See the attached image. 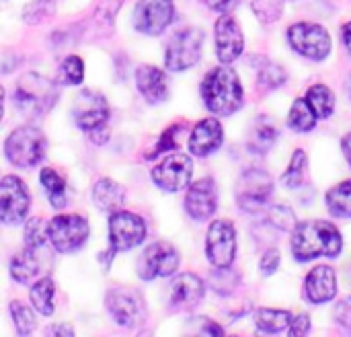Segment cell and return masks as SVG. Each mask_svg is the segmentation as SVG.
<instances>
[{
    "instance_id": "cell-1",
    "label": "cell",
    "mask_w": 351,
    "mask_h": 337,
    "mask_svg": "<svg viewBox=\"0 0 351 337\" xmlns=\"http://www.w3.org/2000/svg\"><path fill=\"white\" fill-rule=\"evenodd\" d=\"M343 239L335 224L327 220H306L294 229L292 253L298 262H311L317 257H337L341 253Z\"/></svg>"
},
{
    "instance_id": "cell-2",
    "label": "cell",
    "mask_w": 351,
    "mask_h": 337,
    "mask_svg": "<svg viewBox=\"0 0 351 337\" xmlns=\"http://www.w3.org/2000/svg\"><path fill=\"white\" fill-rule=\"evenodd\" d=\"M202 97L206 107L216 115H230L243 107V86L234 70L214 68L202 82Z\"/></svg>"
},
{
    "instance_id": "cell-3",
    "label": "cell",
    "mask_w": 351,
    "mask_h": 337,
    "mask_svg": "<svg viewBox=\"0 0 351 337\" xmlns=\"http://www.w3.org/2000/svg\"><path fill=\"white\" fill-rule=\"evenodd\" d=\"M45 146L47 142L41 130L25 126V128L14 130L6 138L4 152L12 165L27 169V167H35L37 163H41V159L45 156Z\"/></svg>"
},
{
    "instance_id": "cell-4",
    "label": "cell",
    "mask_w": 351,
    "mask_h": 337,
    "mask_svg": "<svg viewBox=\"0 0 351 337\" xmlns=\"http://www.w3.org/2000/svg\"><path fill=\"white\" fill-rule=\"evenodd\" d=\"M19 111L27 115H37L47 111L56 101V89L49 80L39 74H27L21 78L14 95H12Z\"/></svg>"
},
{
    "instance_id": "cell-5",
    "label": "cell",
    "mask_w": 351,
    "mask_h": 337,
    "mask_svg": "<svg viewBox=\"0 0 351 337\" xmlns=\"http://www.w3.org/2000/svg\"><path fill=\"white\" fill-rule=\"evenodd\" d=\"M47 239L58 253H74L88 239V222L78 214L56 216L47 224Z\"/></svg>"
},
{
    "instance_id": "cell-6",
    "label": "cell",
    "mask_w": 351,
    "mask_h": 337,
    "mask_svg": "<svg viewBox=\"0 0 351 337\" xmlns=\"http://www.w3.org/2000/svg\"><path fill=\"white\" fill-rule=\"evenodd\" d=\"M204 45V33L199 29H183L167 45L165 64L171 72H181L197 64L202 56Z\"/></svg>"
},
{
    "instance_id": "cell-7",
    "label": "cell",
    "mask_w": 351,
    "mask_h": 337,
    "mask_svg": "<svg viewBox=\"0 0 351 337\" xmlns=\"http://www.w3.org/2000/svg\"><path fill=\"white\" fill-rule=\"evenodd\" d=\"M290 45L308 60H325L331 51V37L325 27L315 23H294L288 29Z\"/></svg>"
},
{
    "instance_id": "cell-8",
    "label": "cell",
    "mask_w": 351,
    "mask_h": 337,
    "mask_svg": "<svg viewBox=\"0 0 351 337\" xmlns=\"http://www.w3.org/2000/svg\"><path fill=\"white\" fill-rule=\"evenodd\" d=\"M29 206L31 196L27 185L14 175L4 177L0 181V222L8 226L21 224L29 214Z\"/></svg>"
},
{
    "instance_id": "cell-9",
    "label": "cell",
    "mask_w": 351,
    "mask_h": 337,
    "mask_svg": "<svg viewBox=\"0 0 351 337\" xmlns=\"http://www.w3.org/2000/svg\"><path fill=\"white\" fill-rule=\"evenodd\" d=\"M72 115L74 121L80 130H84L86 134L99 128H105L107 119H109V105L107 99L93 91V89H84L76 95L74 105H72Z\"/></svg>"
},
{
    "instance_id": "cell-10",
    "label": "cell",
    "mask_w": 351,
    "mask_h": 337,
    "mask_svg": "<svg viewBox=\"0 0 351 337\" xmlns=\"http://www.w3.org/2000/svg\"><path fill=\"white\" fill-rule=\"evenodd\" d=\"M206 253L214 268H230L237 255V231L228 220H214L208 231Z\"/></svg>"
},
{
    "instance_id": "cell-11",
    "label": "cell",
    "mask_w": 351,
    "mask_h": 337,
    "mask_svg": "<svg viewBox=\"0 0 351 337\" xmlns=\"http://www.w3.org/2000/svg\"><path fill=\"white\" fill-rule=\"evenodd\" d=\"M146 239V224L138 214L113 212L109 220V241L113 251H128L138 247Z\"/></svg>"
},
{
    "instance_id": "cell-12",
    "label": "cell",
    "mask_w": 351,
    "mask_h": 337,
    "mask_svg": "<svg viewBox=\"0 0 351 337\" xmlns=\"http://www.w3.org/2000/svg\"><path fill=\"white\" fill-rule=\"evenodd\" d=\"M179 268V253L169 243H152L138 259V276L142 280L167 278Z\"/></svg>"
},
{
    "instance_id": "cell-13",
    "label": "cell",
    "mask_w": 351,
    "mask_h": 337,
    "mask_svg": "<svg viewBox=\"0 0 351 337\" xmlns=\"http://www.w3.org/2000/svg\"><path fill=\"white\" fill-rule=\"evenodd\" d=\"M193 175V163L187 154H169L160 165L152 169V181L165 191H181L189 187Z\"/></svg>"
},
{
    "instance_id": "cell-14",
    "label": "cell",
    "mask_w": 351,
    "mask_h": 337,
    "mask_svg": "<svg viewBox=\"0 0 351 337\" xmlns=\"http://www.w3.org/2000/svg\"><path fill=\"white\" fill-rule=\"evenodd\" d=\"M271 191H274L271 177L265 171L253 169L241 177L237 185V202L245 212H257L267 204Z\"/></svg>"
},
{
    "instance_id": "cell-15",
    "label": "cell",
    "mask_w": 351,
    "mask_h": 337,
    "mask_svg": "<svg viewBox=\"0 0 351 337\" xmlns=\"http://www.w3.org/2000/svg\"><path fill=\"white\" fill-rule=\"evenodd\" d=\"M173 14V0H140L134 10V25L146 35H158L171 25Z\"/></svg>"
},
{
    "instance_id": "cell-16",
    "label": "cell",
    "mask_w": 351,
    "mask_h": 337,
    "mask_svg": "<svg viewBox=\"0 0 351 337\" xmlns=\"http://www.w3.org/2000/svg\"><path fill=\"white\" fill-rule=\"evenodd\" d=\"M107 311L111 313L113 321L121 327H136L142 323L144 307L140 297L130 288H115L105 299Z\"/></svg>"
},
{
    "instance_id": "cell-17",
    "label": "cell",
    "mask_w": 351,
    "mask_h": 337,
    "mask_svg": "<svg viewBox=\"0 0 351 337\" xmlns=\"http://www.w3.org/2000/svg\"><path fill=\"white\" fill-rule=\"evenodd\" d=\"M245 47V37L243 31L239 27V23L224 14L218 19L216 23V56L222 64H230L234 62Z\"/></svg>"
},
{
    "instance_id": "cell-18",
    "label": "cell",
    "mask_w": 351,
    "mask_h": 337,
    "mask_svg": "<svg viewBox=\"0 0 351 337\" xmlns=\"http://www.w3.org/2000/svg\"><path fill=\"white\" fill-rule=\"evenodd\" d=\"M218 189L212 179H199L189 185L185 196V210L193 220H206L216 212Z\"/></svg>"
},
{
    "instance_id": "cell-19",
    "label": "cell",
    "mask_w": 351,
    "mask_h": 337,
    "mask_svg": "<svg viewBox=\"0 0 351 337\" xmlns=\"http://www.w3.org/2000/svg\"><path fill=\"white\" fill-rule=\"evenodd\" d=\"M222 136H224V130H222L220 121H216L212 117L210 119H202L191 130V136H189V152L195 154V156H210L214 150L220 148Z\"/></svg>"
},
{
    "instance_id": "cell-20",
    "label": "cell",
    "mask_w": 351,
    "mask_h": 337,
    "mask_svg": "<svg viewBox=\"0 0 351 337\" xmlns=\"http://www.w3.org/2000/svg\"><path fill=\"white\" fill-rule=\"evenodd\" d=\"M306 297L311 303L315 305H323L335 299L337 294V278H335V270L329 266H319L315 270H311V274L306 276V284H304Z\"/></svg>"
},
{
    "instance_id": "cell-21",
    "label": "cell",
    "mask_w": 351,
    "mask_h": 337,
    "mask_svg": "<svg viewBox=\"0 0 351 337\" xmlns=\"http://www.w3.org/2000/svg\"><path fill=\"white\" fill-rule=\"evenodd\" d=\"M204 299V282L195 274H181L171 284V303L175 309H193Z\"/></svg>"
},
{
    "instance_id": "cell-22",
    "label": "cell",
    "mask_w": 351,
    "mask_h": 337,
    "mask_svg": "<svg viewBox=\"0 0 351 337\" xmlns=\"http://www.w3.org/2000/svg\"><path fill=\"white\" fill-rule=\"evenodd\" d=\"M136 84H138L142 97L152 105L162 103L169 97L167 76L162 70H158L154 66H140L136 72Z\"/></svg>"
},
{
    "instance_id": "cell-23",
    "label": "cell",
    "mask_w": 351,
    "mask_h": 337,
    "mask_svg": "<svg viewBox=\"0 0 351 337\" xmlns=\"http://www.w3.org/2000/svg\"><path fill=\"white\" fill-rule=\"evenodd\" d=\"M93 200L99 210L113 214V212L121 210V206L125 202V189L119 183H115L113 179H101L93 187Z\"/></svg>"
},
{
    "instance_id": "cell-24",
    "label": "cell",
    "mask_w": 351,
    "mask_h": 337,
    "mask_svg": "<svg viewBox=\"0 0 351 337\" xmlns=\"http://www.w3.org/2000/svg\"><path fill=\"white\" fill-rule=\"evenodd\" d=\"M37 249H31L27 247L25 251L16 253L12 259H10V276L19 282V284H31L39 272H41V264L37 259Z\"/></svg>"
},
{
    "instance_id": "cell-25",
    "label": "cell",
    "mask_w": 351,
    "mask_h": 337,
    "mask_svg": "<svg viewBox=\"0 0 351 337\" xmlns=\"http://www.w3.org/2000/svg\"><path fill=\"white\" fill-rule=\"evenodd\" d=\"M53 294H56V284L51 278H41L39 282H35L29 292L33 309L43 317H51L53 315Z\"/></svg>"
},
{
    "instance_id": "cell-26",
    "label": "cell",
    "mask_w": 351,
    "mask_h": 337,
    "mask_svg": "<svg viewBox=\"0 0 351 337\" xmlns=\"http://www.w3.org/2000/svg\"><path fill=\"white\" fill-rule=\"evenodd\" d=\"M276 140H278V128H276V124L269 117L261 115L255 121L253 130H251V142H249L251 150L263 154V152H267L276 144Z\"/></svg>"
},
{
    "instance_id": "cell-27",
    "label": "cell",
    "mask_w": 351,
    "mask_h": 337,
    "mask_svg": "<svg viewBox=\"0 0 351 337\" xmlns=\"http://www.w3.org/2000/svg\"><path fill=\"white\" fill-rule=\"evenodd\" d=\"M255 323L265 334H284L292 325V315L288 311H276V309H261L255 315Z\"/></svg>"
},
{
    "instance_id": "cell-28",
    "label": "cell",
    "mask_w": 351,
    "mask_h": 337,
    "mask_svg": "<svg viewBox=\"0 0 351 337\" xmlns=\"http://www.w3.org/2000/svg\"><path fill=\"white\" fill-rule=\"evenodd\" d=\"M288 126L294 132H311L317 126V113L306 99L294 101V105L288 113Z\"/></svg>"
},
{
    "instance_id": "cell-29",
    "label": "cell",
    "mask_w": 351,
    "mask_h": 337,
    "mask_svg": "<svg viewBox=\"0 0 351 337\" xmlns=\"http://www.w3.org/2000/svg\"><path fill=\"white\" fill-rule=\"evenodd\" d=\"M329 212L337 218H351V181L335 185L327 194Z\"/></svg>"
},
{
    "instance_id": "cell-30",
    "label": "cell",
    "mask_w": 351,
    "mask_h": 337,
    "mask_svg": "<svg viewBox=\"0 0 351 337\" xmlns=\"http://www.w3.org/2000/svg\"><path fill=\"white\" fill-rule=\"evenodd\" d=\"M306 101L311 103V107L315 109V113H317L319 119L329 117L333 113V109H335V95L325 84L311 86L308 89V95H306Z\"/></svg>"
},
{
    "instance_id": "cell-31",
    "label": "cell",
    "mask_w": 351,
    "mask_h": 337,
    "mask_svg": "<svg viewBox=\"0 0 351 337\" xmlns=\"http://www.w3.org/2000/svg\"><path fill=\"white\" fill-rule=\"evenodd\" d=\"M41 183L45 187V194H47L51 206L64 208L66 206V179L53 169H43L41 171Z\"/></svg>"
},
{
    "instance_id": "cell-32",
    "label": "cell",
    "mask_w": 351,
    "mask_h": 337,
    "mask_svg": "<svg viewBox=\"0 0 351 337\" xmlns=\"http://www.w3.org/2000/svg\"><path fill=\"white\" fill-rule=\"evenodd\" d=\"M82 78H84V62L78 56H68L58 68V82L74 86L80 84Z\"/></svg>"
},
{
    "instance_id": "cell-33",
    "label": "cell",
    "mask_w": 351,
    "mask_h": 337,
    "mask_svg": "<svg viewBox=\"0 0 351 337\" xmlns=\"http://www.w3.org/2000/svg\"><path fill=\"white\" fill-rule=\"evenodd\" d=\"M304 173H306V152H304V150H296L294 156H292V161H290L288 171H286L284 177H282V181H284L286 187L296 189V187L302 185Z\"/></svg>"
},
{
    "instance_id": "cell-34",
    "label": "cell",
    "mask_w": 351,
    "mask_h": 337,
    "mask_svg": "<svg viewBox=\"0 0 351 337\" xmlns=\"http://www.w3.org/2000/svg\"><path fill=\"white\" fill-rule=\"evenodd\" d=\"M10 313H12V321H14V327L19 332V336H29L31 332H35L37 327V319L31 311V307L14 301L10 305Z\"/></svg>"
},
{
    "instance_id": "cell-35",
    "label": "cell",
    "mask_w": 351,
    "mask_h": 337,
    "mask_svg": "<svg viewBox=\"0 0 351 337\" xmlns=\"http://www.w3.org/2000/svg\"><path fill=\"white\" fill-rule=\"evenodd\" d=\"M47 243V224L43 218L35 216L25 226V245L31 249H41Z\"/></svg>"
},
{
    "instance_id": "cell-36",
    "label": "cell",
    "mask_w": 351,
    "mask_h": 337,
    "mask_svg": "<svg viewBox=\"0 0 351 337\" xmlns=\"http://www.w3.org/2000/svg\"><path fill=\"white\" fill-rule=\"evenodd\" d=\"M284 80H286V72L278 64L265 62L263 68L259 70V82L267 89H278L284 84Z\"/></svg>"
},
{
    "instance_id": "cell-37",
    "label": "cell",
    "mask_w": 351,
    "mask_h": 337,
    "mask_svg": "<svg viewBox=\"0 0 351 337\" xmlns=\"http://www.w3.org/2000/svg\"><path fill=\"white\" fill-rule=\"evenodd\" d=\"M269 222L280 231H290L296 224L294 212L286 206H271L269 208Z\"/></svg>"
},
{
    "instance_id": "cell-38",
    "label": "cell",
    "mask_w": 351,
    "mask_h": 337,
    "mask_svg": "<svg viewBox=\"0 0 351 337\" xmlns=\"http://www.w3.org/2000/svg\"><path fill=\"white\" fill-rule=\"evenodd\" d=\"M282 2L284 0H255L253 8L257 12V16L263 21V23H271L280 16L282 12Z\"/></svg>"
},
{
    "instance_id": "cell-39",
    "label": "cell",
    "mask_w": 351,
    "mask_h": 337,
    "mask_svg": "<svg viewBox=\"0 0 351 337\" xmlns=\"http://www.w3.org/2000/svg\"><path fill=\"white\" fill-rule=\"evenodd\" d=\"M51 4H53V0H35L33 4L27 6L25 21L27 23H39V21H43L47 14H51V10H53Z\"/></svg>"
},
{
    "instance_id": "cell-40",
    "label": "cell",
    "mask_w": 351,
    "mask_h": 337,
    "mask_svg": "<svg viewBox=\"0 0 351 337\" xmlns=\"http://www.w3.org/2000/svg\"><path fill=\"white\" fill-rule=\"evenodd\" d=\"M177 130H179V126H173L171 130H167V132H165V136L160 138L158 146L154 148V152H152V154H148V159H152V156H158L160 152H167V150L175 148V146H177V140H175V134H177Z\"/></svg>"
},
{
    "instance_id": "cell-41",
    "label": "cell",
    "mask_w": 351,
    "mask_h": 337,
    "mask_svg": "<svg viewBox=\"0 0 351 337\" xmlns=\"http://www.w3.org/2000/svg\"><path fill=\"white\" fill-rule=\"evenodd\" d=\"M335 319L337 323L351 332V299H343L337 307H335Z\"/></svg>"
},
{
    "instance_id": "cell-42",
    "label": "cell",
    "mask_w": 351,
    "mask_h": 337,
    "mask_svg": "<svg viewBox=\"0 0 351 337\" xmlns=\"http://www.w3.org/2000/svg\"><path fill=\"white\" fill-rule=\"evenodd\" d=\"M278 266H280V253L276 249H269L263 255V259H261V272H263V276H271L278 270Z\"/></svg>"
},
{
    "instance_id": "cell-43",
    "label": "cell",
    "mask_w": 351,
    "mask_h": 337,
    "mask_svg": "<svg viewBox=\"0 0 351 337\" xmlns=\"http://www.w3.org/2000/svg\"><path fill=\"white\" fill-rule=\"evenodd\" d=\"M308 329H311V319H308V315H300V317L292 319V325H290L288 334H290V336H306Z\"/></svg>"
},
{
    "instance_id": "cell-44",
    "label": "cell",
    "mask_w": 351,
    "mask_h": 337,
    "mask_svg": "<svg viewBox=\"0 0 351 337\" xmlns=\"http://www.w3.org/2000/svg\"><path fill=\"white\" fill-rule=\"evenodd\" d=\"M212 10H218V12H230L237 4H239V0H204Z\"/></svg>"
},
{
    "instance_id": "cell-45",
    "label": "cell",
    "mask_w": 351,
    "mask_h": 337,
    "mask_svg": "<svg viewBox=\"0 0 351 337\" xmlns=\"http://www.w3.org/2000/svg\"><path fill=\"white\" fill-rule=\"evenodd\" d=\"M341 37H343V43L348 47V51L351 54V23H346L343 29H341Z\"/></svg>"
},
{
    "instance_id": "cell-46",
    "label": "cell",
    "mask_w": 351,
    "mask_h": 337,
    "mask_svg": "<svg viewBox=\"0 0 351 337\" xmlns=\"http://www.w3.org/2000/svg\"><path fill=\"white\" fill-rule=\"evenodd\" d=\"M341 148H343V154H346L348 163L351 165V134H348V136L343 138V142H341Z\"/></svg>"
},
{
    "instance_id": "cell-47",
    "label": "cell",
    "mask_w": 351,
    "mask_h": 337,
    "mask_svg": "<svg viewBox=\"0 0 351 337\" xmlns=\"http://www.w3.org/2000/svg\"><path fill=\"white\" fill-rule=\"evenodd\" d=\"M49 334H66V336H72V327L70 325H56V327H51L49 329Z\"/></svg>"
},
{
    "instance_id": "cell-48",
    "label": "cell",
    "mask_w": 351,
    "mask_h": 337,
    "mask_svg": "<svg viewBox=\"0 0 351 337\" xmlns=\"http://www.w3.org/2000/svg\"><path fill=\"white\" fill-rule=\"evenodd\" d=\"M4 115V89L0 86V119Z\"/></svg>"
}]
</instances>
